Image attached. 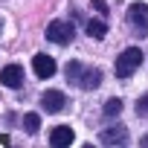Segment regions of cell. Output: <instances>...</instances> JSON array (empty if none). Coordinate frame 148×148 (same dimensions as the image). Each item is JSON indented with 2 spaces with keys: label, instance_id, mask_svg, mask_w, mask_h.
Returning a JSON list of instances; mask_svg holds the SVG:
<instances>
[{
  "label": "cell",
  "instance_id": "obj_1",
  "mask_svg": "<svg viewBox=\"0 0 148 148\" xmlns=\"http://www.w3.org/2000/svg\"><path fill=\"white\" fill-rule=\"evenodd\" d=\"M142 64V52L136 49V47H128L119 58H116V64H113V73L119 79H131L134 73H136V67Z\"/></svg>",
  "mask_w": 148,
  "mask_h": 148
},
{
  "label": "cell",
  "instance_id": "obj_2",
  "mask_svg": "<svg viewBox=\"0 0 148 148\" xmlns=\"http://www.w3.org/2000/svg\"><path fill=\"white\" fill-rule=\"evenodd\" d=\"M128 23L134 26V32H136L139 38H145V35H148V6H145V3H131V9H128Z\"/></svg>",
  "mask_w": 148,
  "mask_h": 148
},
{
  "label": "cell",
  "instance_id": "obj_3",
  "mask_svg": "<svg viewBox=\"0 0 148 148\" xmlns=\"http://www.w3.org/2000/svg\"><path fill=\"white\" fill-rule=\"evenodd\" d=\"M73 35H76V29H73V23L70 21H52L49 26H47V38L52 41V44H70L73 41Z\"/></svg>",
  "mask_w": 148,
  "mask_h": 148
},
{
  "label": "cell",
  "instance_id": "obj_4",
  "mask_svg": "<svg viewBox=\"0 0 148 148\" xmlns=\"http://www.w3.org/2000/svg\"><path fill=\"white\" fill-rule=\"evenodd\" d=\"M0 84L3 87H21L23 84V67L21 64H9V67H3L0 70Z\"/></svg>",
  "mask_w": 148,
  "mask_h": 148
},
{
  "label": "cell",
  "instance_id": "obj_5",
  "mask_svg": "<svg viewBox=\"0 0 148 148\" xmlns=\"http://www.w3.org/2000/svg\"><path fill=\"white\" fill-rule=\"evenodd\" d=\"M64 105H67V96H64L61 90H47V93L41 96V108H44L47 113H61Z\"/></svg>",
  "mask_w": 148,
  "mask_h": 148
},
{
  "label": "cell",
  "instance_id": "obj_6",
  "mask_svg": "<svg viewBox=\"0 0 148 148\" xmlns=\"http://www.w3.org/2000/svg\"><path fill=\"white\" fill-rule=\"evenodd\" d=\"M76 84H79L82 90H96V87L102 84V70H96V67H82Z\"/></svg>",
  "mask_w": 148,
  "mask_h": 148
},
{
  "label": "cell",
  "instance_id": "obj_7",
  "mask_svg": "<svg viewBox=\"0 0 148 148\" xmlns=\"http://www.w3.org/2000/svg\"><path fill=\"white\" fill-rule=\"evenodd\" d=\"M105 145H125L128 142V131L122 125H110V128H102V136H99Z\"/></svg>",
  "mask_w": 148,
  "mask_h": 148
},
{
  "label": "cell",
  "instance_id": "obj_8",
  "mask_svg": "<svg viewBox=\"0 0 148 148\" xmlns=\"http://www.w3.org/2000/svg\"><path fill=\"white\" fill-rule=\"evenodd\" d=\"M32 67H35V76H38V79L55 76V61H52L49 55H44V52H38V55L32 58Z\"/></svg>",
  "mask_w": 148,
  "mask_h": 148
},
{
  "label": "cell",
  "instance_id": "obj_9",
  "mask_svg": "<svg viewBox=\"0 0 148 148\" xmlns=\"http://www.w3.org/2000/svg\"><path fill=\"white\" fill-rule=\"evenodd\" d=\"M73 139H76V134H73L70 125H58V128H52V134H49V145H55V148H64V145H70Z\"/></svg>",
  "mask_w": 148,
  "mask_h": 148
},
{
  "label": "cell",
  "instance_id": "obj_10",
  "mask_svg": "<svg viewBox=\"0 0 148 148\" xmlns=\"http://www.w3.org/2000/svg\"><path fill=\"white\" fill-rule=\"evenodd\" d=\"M87 35H90V38H105V35H108V23H105V21H96V18L87 21Z\"/></svg>",
  "mask_w": 148,
  "mask_h": 148
},
{
  "label": "cell",
  "instance_id": "obj_11",
  "mask_svg": "<svg viewBox=\"0 0 148 148\" xmlns=\"http://www.w3.org/2000/svg\"><path fill=\"white\" fill-rule=\"evenodd\" d=\"M23 128H26V134H38L41 116H38V113H26V116H23Z\"/></svg>",
  "mask_w": 148,
  "mask_h": 148
},
{
  "label": "cell",
  "instance_id": "obj_12",
  "mask_svg": "<svg viewBox=\"0 0 148 148\" xmlns=\"http://www.w3.org/2000/svg\"><path fill=\"white\" fill-rule=\"evenodd\" d=\"M122 113V102L119 99H108L105 102V116H119Z\"/></svg>",
  "mask_w": 148,
  "mask_h": 148
},
{
  "label": "cell",
  "instance_id": "obj_13",
  "mask_svg": "<svg viewBox=\"0 0 148 148\" xmlns=\"http://www.w3.org/2000/svg\"><path fill=\"white\" fill-rule=\"evenodd\" d=\"M79 73H82V64L79 61H70L67 64V79L70 82H79Z\"/></svg>",
  "mask_w": 148,
  "mask_h": 148
},
{
  "label": "cell",
  "instance_id": "obj_14",
  "mask_svg": "<svg viewBox=\"0 0 148 148\" xmlns=\"http://www.w3.org/2000/svg\"><path fill=\"white\" fill-rule=\"evenodd\" d=\"M136 113H142V116H148V93L136 102Z\"/></svg>",
  "mask_w": 148,
  "mask_h": 148
},
{
  "label": "cell",
  "instance_id": "obj_15",
  "mask_svg": "<svg viewBox=\"0 0 148 148\" xmlns=\"http://www.w3.org/2000/svg\"><path fill=\"white\" fill-rule=\"evenodd\" d=\"M93 9H96V12H102V15H105V12H108V6H105V3H102V0H93Z\"/></svg>",
  "mask_w": 148,
  "mask_h": 148
},
{
  "label": "cell",
  "instance_id": "obj_16",
  "mask_svg": "<svg viewBox=\"0 0 148 148\" xmlns=\"http://www.w3.org/2000/svg\"><path fill=\"white\" fill-rule=\"evenodd\" d=\"M0 145H9V136H0Z\"/></svg>",
  "mask_w": 148,
  "mask_h": 148
},
{
  "label": "cell",
  "instance_id": "obj_17",
  "mask_svg": "<svg viewBox=\"0 0 148 148\" xmlns=\"http://www.w3.org/2000/svg\"><path fill=\"white\" fill-rule=\"evenodd\" d=\"M142 145H148V136H145V139H142Z\"/></svg>",
  "mask_w": 148,
  "mask_h": 148
}]
</instances>
